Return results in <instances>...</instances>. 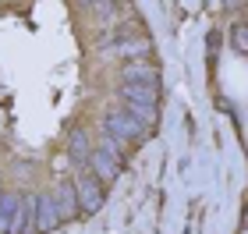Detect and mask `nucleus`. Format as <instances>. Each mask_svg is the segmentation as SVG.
<instances>
[{"instance_id": "f257e3e1", "label": "nucleus", "mask_w": 248, "mask_h": 234, "mask_svg": "<svg viewBox=\"0 0 248 234\" xmlns=\"http://www.w3.org/2000/svg\"><path fill=\"white\" fill-rule=\"evenodd\" d=\"M160 110V57L135 0H0V234L96 217Z\"/></svg>"}]
</instances>
